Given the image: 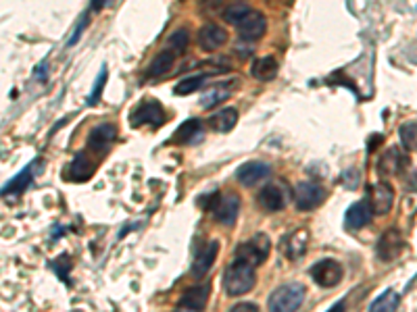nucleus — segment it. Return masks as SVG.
Wrapping results in <instances>:
<instances>
[{
    "mask_svg": "<svg viewBox=\"0 0 417 312\" xmlns=\"http://www.w3.org/2000/svg\"><path fill=\"white\" fill-rule=\"evenodd\" d=\"M255 267L246 261L236 258L224 273V289L230 296H244L255 287Z\"/></svg>",
    "mask_w": 417,
    "mask_h": 312,
    "instance_id": "nucleus-1",
    "label": "nucleus"
},
{
    "mask_svg": "<svg viewBox=\"0 0 417 312\" xmlns=\"http://www.w3.org/2000/svg\"><path fill=\"white\" fill-rule=\"evenodd\" d=\"M305 300V287L301 283H286L270 296V312H296Z\"/></svg>",
    "mask_w": 417,
    "mask_h": 312,
    "instance_id": "nucleus-2",
    "label": "nucleus"
},
{
    "mask_svg": "<svg viewBox=\"0 0 417 312\" xmlns=\"http://www.w3.org/2000/svg\"><path fill=\"white\" fill-rule=\"evenodd\" d=\"M209 206H211V213L217 219V223L232 227L238 219V213H240V198L236 194H224V196L213 194Z\"/></svg>",
    "mask_w": 417,
    "mask_h": 312,
    "instance_id": "nucleus-3",
    "label": "nucleus"
},
{
    "mask_svg": "<svg viewBox=\"0 0 417 312\" xmlns=\"http://www.w3.org/2000/svg\"><path fill=\"white\" fill-rule=\"evenodd\" d=\"M270 248H272V244H270L267 235H265V233H257L253 239H248V242H244L242 246H238L236 258L246 261V263H250L253 267H257V265L265 263V258L270 256Z\"/></svg>",
    "mask_w": 417,
    "mask_h": 312,
    "instance_id": "nucleus-4",
    "label": "nucleus"
},
{
    "mask_svg": "<svg viewBox=\"0 0 417 312\" xmlns=\"http://www.w3.org/2000/svg\"><path fill=\"white\" fill-rule=\"evenodd\" d=\"M325 200V189L313 181H303L294 187V204L298 211H315Z\"/></svg>",
    "mask_w": 417,
    "mask_h": 312,
    "instance_id": "nucleus-5",
    "label": "nucleus"
},
{
    "mask_svg": "<svg viewBox=\"0 0 417 312\" xmlns=\"http://www.w3.org/2000/svg\"><path fill=\"white\" fill-rule=\"evenodd\" d=\"M130 123L134 127L140 125H152L159 127L165 123V111L157 100H144L142 104H138L132 113H130Z\"/></svg>",
    "mask_w": 417,
    "mask_h": 312,
    "instance_id": "nucleus-6",
    "label": "nucleus"
},
{
    "mask_svg": "<svg viewBox=\"0 0 417 312\" xmlns=\"http://www.w3.org/2000/svg\"><path fill=\"white\" fill-rule=\"evenodd\" d=\"M309 273H311V279L318 285H322V287H334L342 279V267H340V263H336L332 258H325V261L315 263Z\"/></svg>",
    "mask_w": 417,
    "mask_h": 312,
    "instance_id": "nucleus-7",
    "label": "nucleus"
},
{
    "mask_svg": "<svg viewBox=\"0 0 417 312\" xmlns=\"http://www.w3.org/2000/svg\"><path fill=\"white\" fill-rule=\"evenodd\" d=\"M196 42L205 52H213V50L222 48L228 42V32L222 25H217V23H207V25H203L198 30Z\"/></svg>",
    "mask_w": 417,
    "mask_h": 312,
    "instance_id": "nucleus-8",
    "label": "nucleus"
},
{
    "mask_svg": "<svg viewBox=\"0 0 417 312\" xmlns=\"http://www.w3.org/2000/svg\"><path fill=\"white\" fill-rule=\"evenodd\" d=\"M307 246H309V231L307 229H296L282 239V252L290 261H298L307 252Z\"/></svg>",
    "mask_w": 417,
    "mask_h": 312,
    "instance_id": "nucleus-9",
    "label": "nucleus"
},
{
    "mask_svg": "<svg viewBox=\"0 0 417 312\" xmlns=\"http://www.w3.org/2000/svg\"><path fill=\"white\" fill-rule=\"evenodd\" d=\"M403 248H405L403 235L397 229H388L377 242V256L388 263V261H394L403 252Z\"/></svg>",
    "mask_w": 417,
    "mask_h": 312,
    "instance_id": "nucleus-10",
    "label": "nucleus"
},
{
    "mask_svg": "<svg viewBox=\"0 0 417 312\" xmlns=\"http://www.w3.org/2000/svg\"><path fill=\"white\" fill-rule=\"evenodd\" d=\"M272 173V167L267 163H261V161H250V163H244L238 171H236V179L250 187V185H257L259 181L267 177Z\"/></svg>",
    "mask_w": 417,
    "mask_h": 312,
    "instance_id": "nucleus-11",
    "label": "nucleus"
},
{
    "mask_svg": "<svg viewBox=\"0 0 417 312\" xmlns=\"http://www.w3.org/2000/svg\"><path fill=\"white\" fill-rule=\"evenodd\" d=\"M217 252H219L217 242H209L203 248H198V252L194 254V263H192V275L196 279H200L209 273V268L213 267V263L217 258Z\"/></svg>",
    "mask_w": 417,
    "mask_h": 312,
    "instance_id": "nucleus-12",
    "label": "nucleus"
},
{
    "mask_svg": "<svg viewBox=\"0 0 417 312\" xmlns=\"http://www.w3.org/2000/svg\"><path fill=\"white\" fill-rule=\"evenodd\" d=\"M370 204L375 215H386L392 208L394 202V192L388 183H373L370 187Z\"/></svg>",
    "mask_w": 417,
    "mask_h": 312,
    "instance_id": "nucleus-13",
    "label": "nucleus"
},
{
    "mask_svg": "<svg viewBox=\"0 0 417 312\" xmlns=\"http://www.w3.org/2000/svg\"><path fill=\"white\" fill-rule=\"evenodd\" d=\"M267 30V21H265V15L263 13H257L253 11L240 25H238V34L242 40L246 42H253V40H259Z\"/></svg>",
    "mask_w": 417,
    "mask_h": 312,
    "instance_id": "nucleus-14",
    "label": "nucleus"
},
{
    "mask_svg": "<svg viewBox=\"0 0 417 312\" xmlns=\"http://www.w3.org/2000/svg\"><path fill=\"white\" fill-rule=\"evenodd\" d=\"M209 294H211V285L207 283H200V285H194L190 289H186L180 298V306L184 311L190 312H200L205 308L207 300H209Z\"/></svg>",
    "mask_w": 417,
    "mask_h": 312,
    "instance_id": "nucleus-15",
    "label": "nucleus"
},
{
    "mask_svg": "<svg viewBox=\"0 0 417 312\" xmlns=\"http://www.w3.org/2000/svg\"><path fill=\"white\" fill-rule=\"evenodd\" d=\"M257 202L265 208V211H272V213H278L286 206V194L284 189L279 187L278 183H267L259 189V196H257Z\"/></svg>",
    "mask_w": 417,
    "mask_h": 312,
    "instance_id": "nucleus-16",
    "label": "nucleus"
},
{
    "mask_svg": "<svg viewBox=\"0 0 417 312\" xmlns=\"http://www.w3.org/2000/svg\"><path fill=\"white\" fill-rule=\"evenodd\" d=\"M371 217H373V208H371L370 202H357L353 204L346 215H344V225L353 231H359L363 229L365 225H370Z\"/></svg>",
    "mask_w": 417,
    "mask_h": 312,
    "instance_id": "nucleus-17",
    "label": "nucleus"
},
{
    "mask_svg": "<svg viewBox=\"0 0 417 312\" xmlns=\"http://www.w3.org/2000/svg\"><path fill=\"white\" fill-rule=\"evenodd\" d=\"M117 137V127L113 123H102L98 127H94L92 134L88 137V146L94 152H104Z\"/></svg>",
    "mask_w": 417,
    "mask_h": 312,
    "instance_id": "nucleus-18",
    "label": "nucleus"
},
{
    "mask_svg": "<svg viewBox=\"0 0 417 312\" xmlns=\"http://www.w3.org/2000/svg\"><path fill=\"white\" fill-rule=\"evenodd\" d=\"M250 75L259 82H270L278 75V61L274 56H261L253 63Z\"/></svg>",
    "mask_w": 417,
    "mask_h": 312,
    "instance_id": "nucleus-19",
    "label": "nucleus"
},
{
    "mask_svg": "<svg viewBox=\"0 0 417 312\" xmlns=\"http://www.w3.org/2000/svg\"><path fill=\"white\" fill-rule=\"evenodd\" d=\"M236 123H238V111L232 108V106L222 108L219 113H215V115L209 119V127L215 130V132H219V134H226V132L234 130Z\"/></svg>",
    "mask_w": 417,
    "mask_h": 312,
    "instance_id": "nucleus-20",
    "label": "nucleus"
},
{
    "mask_svg": "<svg viewBox=\"0 0 417 312\" xmlns=\"http://www.w3.org/2000/svg\"><path fill=\"white\" fill-rule=\"evenodd\" d=\"M69 169H71V175L69 177L75 179V181H86L88 177H92L94 163L88 158V152L82 150V152L75 154V158H73V163H71Z\"/></svg>",
    "mask_w": 417,
    "mask_h": 312,
    "instance_id": "nucleus-21",
    "label": "nucleus"
},
{
    "mask_svg": "<svg viewBox=\"0 0 417 312\" xmlns=\"http://www.w3.org/2000/svg\"><path fill=\"white\" fill-rule=\"evenodd\" d=\"M176 54H178V52H174V50H163V52H159V56H157V58L150 63V67H148V75H150V77H161V75L169 73L171 67H174Z\"/></svg>",
    "mask_w": 417,
    "mask_h": 312,
    "instance_id": "nucleus-22",
    "label": "nucleus"
},
{
    "mask_svg": "<svg viewBox=\"0 0 417 312\" xmlns=\"http://www.w3.org/2000/svg\"><path fill=\"white\" fill-rule=\"evenodd\" d=\"M399 294L394 289H386L384 294H380L373 302H371L370 312H394L399 308Z\"/></svg>",
    "mask_w": 417,
    "mask_h": 312,
    "instance_id": "nucleus-23",
    "label": "nucleus"
},
{
    "mask_svg": "<svg viewBox=\"0 0 417 312\" xmlns=\"http://www.w3.org/2000/svg\"><path fill=\"white\" fill-rule=\"evenodd\" d=\"M196 135H200V121L198 119H188L176 130V134L171 137V144H190Z\"/></svg>",
    "mask_w": 417,
    "mask_h": 312,
    "instance_id": "nucleus-24",
    "label": "nucleus"
},
{
    "mask_svg": "<svg viewBox=\"0 0 417 312\" xmlns=\"http://www.w3.org/2000/svg\"><path fill=\"white\" fill-rule=\"evenodd\" d=\"M230 94H232V89L226 88V84H217V86H213L209 92L203 94L200 106H203V108H213V106H217L219 102H226V100L230 98Z\"/></svg>",
    "mask_w": 417,
    "mask_h": 312,
    "instance_id": "nucleus-25",
    "label": "nucleus"
},
{
    "mask_svg": "<svg viewBox=\"0 0 417 312\" xmlns=\"http://www.w3.org/2000/svg\"><path fill=\"white\" fill-rule=\"evenodd\" d=\"M250 13H253V11H250V6H248L246 2H232L230 6H226L224 19H226L228 23H232V25H240Z\"/></svg>",
    "mask_w": 417,
    "mask_h": 312,
    "instance_id": "nucleus-26",
    "label": "nucleus"
},
{
    "mask_svg": "<svg viewBox=\"0 0 417 312\" xmlns=\"http://www.w3.org/2000/svg\"><path fill=\"white\" fill-rule=\"evenodd\" d=\"M209 80V75L207 73H200V75H192V77H186L182 80L176 88H174V94L176 96H186V94H192V92H196V89L200 88L205 82Z\"/></svg>",
    "mask_w": 417,
    "mask_h": 312,
    "instance_id": "nucleus-27",
    "label": "nucleus"
},
{
    "mask_svg": "<svg viewBox=\"0 0 417 312\" xmlns=\"http://www.w3.org/2000/svg\"><path fill=\"white\" fill-rule=\"evenodd\" d=\"M32 167H28L25 171H21L19 175L15 179H11V181H6V185L2 187V196H6V194H15V192H21V189H25L28 187V183L32 181V171H30Z\"/></svg>",
    "mask_w": 417,
    "mask_h": 312,
    "instance_id": "nucleus-28",
    "label": "nucleus"
},
{
    "mask_svg": "<svg viewBox=\"0 0 417 312\" xmlns=\"http://www.w3.org/2000/svg\"><path fill=\"white\" fill-rule=\"evenodd\" d=\"M399 152L392 148V150H388L384 156H382V161H380V173H384V175H392V173H397L399 171Z\"/></svg>",
    "mask_w": 417,
    "mask_h": 312,
    "instance_id": "nucleus-29",
    "label": "nucleus"
},
{
    "mask_svg": "<svg viewBox=\"0 0 417 312\" xmlns=\"http://www.w3.org/2000/svg\"><path fill=\"white\" fill-rule=\"evenodd\" d=\"M190 42V34L186 30H178L169 36V48L176 50V52H182L186 46Z\"/></svg>",
    "mask_w": 417,
    "mask_h": 312,
    "instance_id": "nucleus-30",
    "label": "nucleus"
},
{
    "mask_svg": "<svg viewBox=\"0 0 417 312\" xmlns=\"http://www.w3.org/2000/svg\"><path fill=\"white\" fill-rule=\"evenodd\" d=\"M104 82H107V69L100 71V75H98V80H96V84H94V92L88 96V104H90V106L100 100V94H102V89H104Z\"/></svg>",
    "mask_w": 417,
    "mask_h": 312,
    "instance_id": "nucleus-31",
    "label": "nucleus"
},
{
    "mask_svg": "<svg viewBox=\"0 0 417 312\" xmlns=\"http://www.w3.org/2000/svg\"><path fill=\"white\" fill-rule=\"evenodd\" d=\"M413 130H417V125H403L401 127V137H403V144H405V148H411L413 144H416V135H413Z\"/></svg>",
    "mask_w": 417,
    "mask_h": 312,
    "instance_id": "nucleus-32",
    "label": "nucleus"
},
{
    "mask_svg": "<svg viewBox=\"0 0 417 312\" xmlns=\"http://www.w3.org/2000/svg\"><path fill=\"white\" fill-rule=\"evenodd\" d=\"M342 181L346 183V187H349V189H355V187L359 185V171H357V169H349V171H344V173H342Z\"/></svg>",
    "mask_w": 417,
    "mask_h": 312,
    "instance_id": "nucleus-33",
    "label": "nucleus"
},
{
    "mask_svg": "<svg viewBox=\"0 0 417 312\" xmlns=\"http://www.w3.org/2000/svg\"><path fill=\"white\" fill-rule=\"evenodd\" d=\"M86 17H88V15H84V17H82V21H80V25L75 27V32H73V36H71V40L67 42V44H69V46H73V44H75V42H78V40H80V34H82V32H84V27L88 25V19H86Z\"/></svg>",
    "mask_w": 417,
    "mask_h": 312,
    "instance_id": "nucleus-34",
    "label": "nucleus"
},
{
    "mask_svg": "<svg viewBox=\"0 0 417 312\" xmlns=\"http://www.w3.org/2000/svg\"><path fill=\"white\" fill-rule=\"evenodd\" d=\"M230 312H259V306L250 302H242V304H236Z\"/></svg>",
    "mask_w": 417,
    "mask_h": 312,
    "instance_id": "nucleus-35",
    "label": "nucleus"
},
{
    "mask_svg": "<svg viewBox=\"0 0 417 312\" xmlns=\"http://www.w3.org/2000/svg\"><path fill=\"white\" fill-rule=\"evenodd\" d=\"M327 312H346V306H344V302H338V304H334Z\"/></svg>",
    "mask_w": 417,
    "mask_h": 312,
    "instance_id": "nucleus-36",
    "label": "nucleus"
}]
</instances>
